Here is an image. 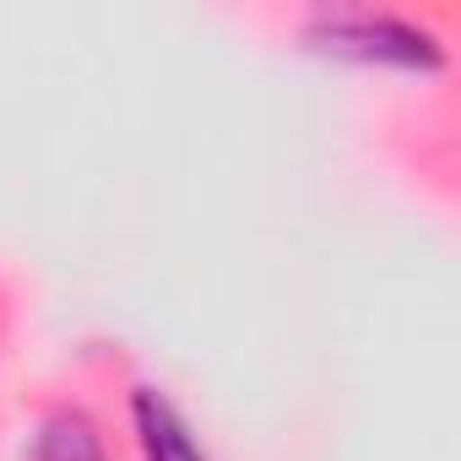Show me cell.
Segmentation results:
<instances>
[{"mask_svg":"<svg viewBox=\"0 0 461 461\" xmlns=\"http://www.w3.org/2000/svg\"><path fill=\"white\" fill-rule=\"evenodd\" d=\"M131 434L141 461H212L195 439V429L185 423V412L158 391V385H136L131 391Z\"/></svg>","mask_w":461,"mask_h":461,"instance_id":"cell-2","label":"cell"},{"mask_svg":"<svg viewBox=\"0 0 461 461\" xmlns=\"http://www.w3.org/2000/svg\"><path fill=\"white\" fill-rule=\"evenodd\" d=\"M28 461H109L98 418L82 412V407H55V412H44L39 429H33V456H28Z\"/></svg>","mask_w":461,"mask_h":461,"instance_id":"cell-3","label":"cell"},{"mask_svg":"<svg viewBox=\"0 0 461 461\" xmlns=\"http://www.w3.org/2000/svg\"><path fill=\"white\" fill-rule=\"evenodd\" d=\"M310 50L353 60V66H391V71H445V44L407 23V17H385V12H326L310 23Z\"/></svg>","mask_w":461,"mask_h":461,"instance_id":"cell-1","label":"cell"}]
</instances>
